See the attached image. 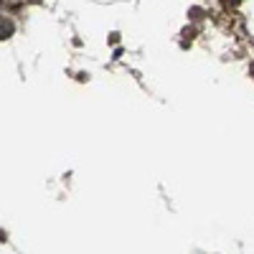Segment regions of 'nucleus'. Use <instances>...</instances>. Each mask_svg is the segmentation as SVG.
<instances>
[{
  "mask_svg": "<svg viewBox=\"0 0 254 254\" xmlns=\"http://www.w3.org/2000/svg\"><path fill=\"white\" fill-rule=\"evenodd\" d=\"M0 33H3V38H8V36L13 33V20L3 18V26H0Z\"/></svg>",
  "mask_w": 254,
  "mask_h": 254,
  "instance_id": "nucleus-1",
  "label": "nucleus"
},
{
  "mask_svg": "<svg viewBox=\"0 0 254 254\" xmlns=\"http://www.w3.org/2000/svg\"><path fill=\"white\" fill-rule=\"evenodd\" d=\"M224 3H226V5H229V8H237V5H239V3H242V0H224Z\"/></svg>",
  "mask_w": 254,
  "mask_h": 254,
  "instance_id": "nucleus-2",
  "label": "nucleus"
},
{
  "mask_svg": "<svg viewBox=\"0 0 254 254\" xmlns=\"http://www.w3.org/2000/svg\"><path fill=\"white\" fill-rule=\"evenodd\" d=\"M190 18H201V8H190Z\"/></svg>",
  "mask_w": 254,
  "mask_h": 254,
  "instance_id": "nucleus-3",
  "label": "nucleus"
},
{
  "mask_svg": "<svg viewBox=\"0 0 254 254\" xmlns=\"http://www.w3.org/2000/svg\"><path fill=\"white\" fill-rule=\"evenodd\" d=\"M31 3H38V0H31Z\"/></svg>",
  "mask_w": 254,
  "mask_h": 254,
  "instance_id": "nucleus-4",
  "label": "nucleus"
}]
</instances>
